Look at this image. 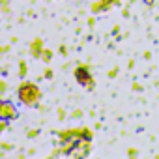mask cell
Here are the masks:
<instances>
[{
    "instance_id": "1",
    "label": "cell",
    "mask_w": 159,
    "mask_h": 159,
    "mask_svg": "<svg viewBox=\"0 0 159 159\" xmlns=\"http://www.w3.org/2000/svg\"><path fill=\"white\" fill-rule=\"evenodd\" d=\"M19 99L28 105V107H34L39 99V88L34 84V83H21L19 86Z\"/></svg>"
},
{
    "instance_id": "5",
    "label": "cell",
    "mask_w": 159,
    "mask_h": 159,
    "mask_svg": "<svg viewBox=\"0 0 159 159\" xmlns=\"http://www.w3.org/2000/svg\"><path fill=\"white\" fill-rule=\"evenodd\" d=\"M26 71H28L26 64H25V62H21V64H19V75H21V77H25V75H26Z\"/></svg>"
},
{
    "instance_id": "4",
    "label": "cell",
    "mask_w": 159,
    "mask_h": 159,
    "mask_svg": "<svg viewBox=\"0 0 159 159\" xmlns=\"http://www.w3.org/2000/svg\"><path fill=\"white\" fill-rule=\"evenodd\" d=\"M43 43H41V39H34L32 41V45H30V52H32V56H41V52H43V47H41Z\"/></svg>"
},
{
    "instance_id": "8",
    "label": "cell",
    "mask_w": 159,
    "mask_h": 159,
    "mask_svg": "<svg viewBox=\"0 0 159 159\" xmlns=\"http://www.w3.org/2000/svg\"><path fill=\"white\" fill-rule=\"evenodd\" d=\"M0 92H6V83L0 81Z\"/></svg>"
},
{
    "instance_id": "7",
    "label": "cell",
    "mask_w": 159,
    "mask_h": 159,
    "mask_svg": "<svg viewBox=\"0 0 159 159\" xmlns=\"http://www.w3.org/2000/svg\"><path fill=\"white\" fill-rule=\"evenodd\" d=\"M6 125H8V122H2V120H0V133L6 129Z\"/></svg>"
},
{
    "instance_id": "6",
    "label": "cell",
    "mask_w": 159,
    "mask_h": 159,
    "mask_svg": "<svg viewBox=\"0 0 159 159\" xmlns=\"http://www.w3.org/2000/svg\"><path fill=\"white\" fill-rule=\"evenodd\" d=\"M41 58H43L45 62H49V58H51V51H43V52H41Z\"/></svg>"
},
{
    "instance_id": "3",
    "label": "cell",
    "mask_w": 159,
    "mask_h": 159,
    "mask_svg": "<svg viewBox=\"0 0 159 159\" xmlns=\"http://www.w3.org/2000/svg\"><path fill=\"white\" fill-rule=\"evenodd\" d=\"M75 77H77V81L81 83V84H84V86H88V88L94 86V83H92V79H90L86 67H83V66H81V67H77V69H75Z\"/></svg>"
},
{
    "instance_id": "2",
    "label": "cell",
    "mask_w": 159,
    "mask_h": 159,
    "mask_svg": "<svg viewBox=\"0 0 159 159\" xmlns=\"http://www.w3.org/2000/svg\"><path fill=\"white\" fill-rule=\"evenodd\" d=\"M19 112L11 101H0V120L2 122H13L17 120Z\"/></svg>"
}]
</instances>
